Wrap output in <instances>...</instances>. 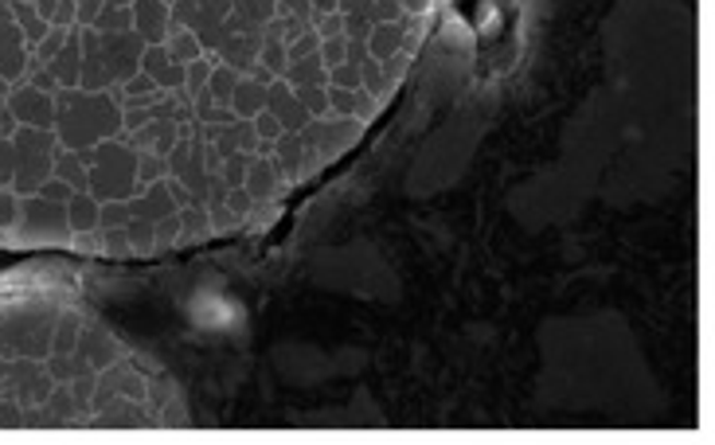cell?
<instances>
[{
	"label": "cell",
	"mask_w": 715,
	"mask_h": 445,
	"mask_svg": "<svg viewBox=\"0 0 715 445\" xmlns=\"http://www.w3.org/2000/svg\"><path fill=\"white\" fill-rule=\"evenodd\" d=\"M141 364L63 262L0 270V430L141 426Z\"/></svg>",
	"instance_id": "1"
}]
</instances>
